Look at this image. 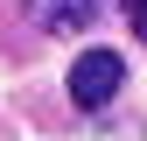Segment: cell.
<instances>
[{
  "mask_svg": "<svg viewBox=\"0 0 147 141\" xmlns=\"http://www.w3.org/2000/svg\"><path fill=\"white\" fill-rule=\"evenodd\" d=\"M126 92V64H119V49H84L77 64H70V99L84 106V113H105Z\"/></svg>",
  "mask_w": 147,
  "mask_h": 141,
  "instance_id": "1",
  "label": "cell"
},
{
  "mask_svg": "<svg viewBox=\"0 0 147 141\" xmlns=\"http://www.w3.org/2000/svg\"><path fill=\"white\" fill-rule=\"evenodd\" d=\"M28 14L42 35H84L98 21V0H28Z\"/></svg>",
  "mask_w": 147,
  "mask_h": 141,
  "instance_id": "2",
  "label": "cell"
},
{
  "mask_svg": "<svg viewBox=\"0 0 147 141\" xmlns=\"http://www.w3.org/2000/svg\"><path fill=\"white\" fill-rule=\"evenodd\" d=\"M126 14H133V35H147V0H126Z\"/></svg>",
  "mask_w": 147,
  "mask_h": 141,
  "instance_id": "3",
  "label": "cell"
},
{
  "mask_svg": "<svg viewBox=\"0 0 147 141\" xmlns=\"http://www.w3.org/2000/svg\"><path fill=\"white\" fill-rule=\"evenodd\" d=\"M77 141H140V127H126V134H77Z\"/></svg>",
  "mask_w": 147,
  "mask_h": 141,
  "instance_id": "4",
  "label": "cell"
}]
</instances>
